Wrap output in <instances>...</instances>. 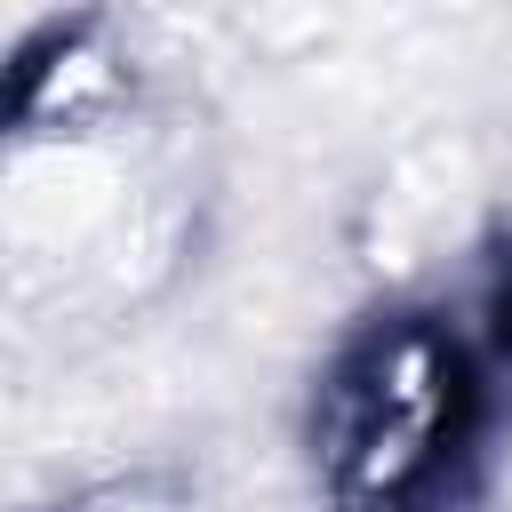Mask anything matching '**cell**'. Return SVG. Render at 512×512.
Listing matches in <instances>:
<instances>
[{
    "label": "cell",
    "mask_w": 512,
    "mask_h": 512,
    "mask_svg": "<svg viewBox=\"0 0 512 512\" xmlns=\"http://www.w3.org/2000/svg\"><path fill=\"white\" fill-rule=\"evenodd\" d=\"M64 512H176V504L152 496V488H96V496H80V504H64Z\"/></svg>",
    "instance_id": "cell-2"
},
{
    "label": "cell",
    "mask_w": 512,
    "mask_h": 512,
    "mask_svg": "<svg viewBox=\"0 0 512 512\" xmlns=\"http://www.w3.org/2000/svg\"><path fill=\"white\" fill-rule=\"evenodd\" d=\"M512 424V240L456 288L368 312L320 392L312 464L336 512H472Z\"/></svg>",
    "instance_id": "cell-1"
}]
</instances>
